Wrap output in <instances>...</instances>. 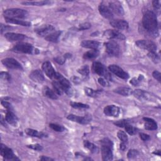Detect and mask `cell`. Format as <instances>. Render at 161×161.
Masks as SVG:
<instances>
[{"mask_svg":"<svg viewBox=\"0 0 161 161\" xmlns=\"http://www.w3.org/2000/svg\"><path fill=\"white\" fill-rule=\"evenodd\" d=\"M142 24L144 29L153 37L158 36V24L156 15L151 11H147L142 18Z\"/></svg>","mask_w":161,"mask_h":161,"instance_id":"1","label":"cell"},{"mask_svg":"<svg viewBox=\"0 0 161 161\" xmlns=\"http://www.w3.org/2000/svg\"><path fill=\"white\" fill-rule=\"evenodd\" d=\"M12 51L17 53H24L29 54H37L39 53L38 49L34 48L32 45L28 43H20L15 45Z\"/></svg>","mask_w":161,"mask_h":161,"instance_id":"2","label":"cell"},{"mask_svg":"<svg viewBox=\"0 0 161 161\" xmlns=\"http://www.w3.org/2000/svg\"><path fill=\"white\" fill-rule=\"evenodd\" d=\"M3 15L5 18H25L27 17L28 12L26 10L22 9L11 8L5 10L3 12Z\"/></svg>","mask_w":161,"mask_h":161,"instance_id":"3","label":"cell"},{"mask_svg":"<svg viewBox=\"0 0 161 161\" xmlns=\"http://www.w3.org/2000/svg\"><path fill=\"white\" fill-rule=\"evenodd\" d=\"M93 70L95 73H96L99 75L103 76L106 79L110 80H112V75L108 72V70H107L105 65L102 64L101 62H94L93 64Z\"/></svg>","mask_w":161,"mask_h":161,"instance_id":"4","label":"cell"},{"mask_svg":"<svg viewBox=\"0 0 161 161\" xmlns=\"http://www.w3.org/2000/svg\"><path fill=\"white\" fill-rule=\"evenodd\" d=\"M57 80V81L60 84V85L62 86V87L64 89V93H65L67 95L70 96L72 93V91L70 87V84L69 80L65 79L62 74H60V73L57 72L55 79Z\"/></svg>","mask_w":161,"mask_h":161,"instance_id":"5","label":"cell"},{"mask_svg":"<svg viewBox=\"0 0 161 161\" xmlns=\"http://www.w3.org/2000/svg\"><path fill=\"white\" fill-rule=\"evenodd\" d=\"M136 45L142 49L147 50L148 52H155L157 49L156 44L151 40H139L135 42Z\"/></svg>","mask_w":161,"mask_h":161,"instance_id":"6","label":"cell"},{"mask_svg":"<svg viewBox=\"0 0 161 161\" xmlns=\"http://www.w3.org/2000/svg\"><path fill=\"white\" fill-rule=\"evenodd\" d=\"M106 52L112 56H119L120 54V49L119 45L115 41L111 40L105 43Z\"/></svg>","mask_w":161,"mask_h":161,"instance_id":"7","label":"cell"},{"mask_svg":"<svg viewBox=\"0 0 161 161\" xmlns=\"http://www.w3.org/2000/svg\"><path fill=\"white\" fill-rule=\"evenodd\" d=\"M0 153H1L2 156L5 159V160H19L16 155L14 154L13 150L7 147V146L4 145L3 144H1V148H0Z\"/></svg>","mask_w":161,"mask_h":161,"instance_id":"8","label":"cell"},{"mask_svg":"<svg viewBox=\"0 0 161 161\" xmlns=\"http://www.w3.org/2000/svg\"><path fill=\"white\" fill-rule=\"evenodd\" d=\"M67 118L70 121H72L80 124H83V125L88 124L91 120V117L90 115H87L83 117H79V116L71 114L68 115Z\"/></svg>","mask_w":161,"mask_h":161,"instance_id":"9","label":"cell"},{"mask_svg":"<svg viewBox=\"0 0 161 161\" xmlns=\"http://www.w3.org/2000/svg\"><path fill=\"white\" fill-rule=\"evenodd\" d=\"M109 70L110 72H113L114 74L117 75L118 77L123 79H127L129 78V75L127 72L123 70V69L120 67L118 65H110L108 67Z\"/></svg>","mask_w":161,"mask_h":161,"instance_id":"10","label":"cell"},{"mask_svg":"<svg viewBox=\"0 0 161 161\" xmlns=\"http://www.w3.org/2000/svg\"><path fill=\"white\" fill-rule=\"evenodd\" d=\"M42 69L44 70V72L45 73V74L50 79H55L56 75L57 72H55V69H54V67H52L51 63L49 61L45 62L43 64H42Z\"/></svg>","mask_w":161,"mask_h":161,"instance_id":"11","label":"cell"},{"mask_svg":"<svg viewBox=\"0 0 161 161\" xmlns=\"http://www.w3.org/2000/svg\"><path fill=\"white\" fill-rule=\"evenodd\" d=\"M2 63L4 65L9 69L22 70L23 67L22 65L16 60L13 58H7L2 60Z\"/></svg>","mask_w":161,"mask_h":161,"instance_id":"12","label":"cell"},{"mask_svg":"<svg viewBox=\"0 0 161 161\" xmlns=\"http://www.w3.org/2000/svg\"><path fill=\"white\" fill-rule=\"evenodd\" d=\"M104 36L108 39H118V40H125V35L118 30H107L104 32Z\"/></svg>","mask_w":161,"mask_h":161,"instance_id":"13","label":"cell"},{"mask_svg":"<svg viewBox=\"0 0 161 161\" xmlns=\"http://www.w3.org/2000/svg\"><path fill=\"white\" fill-rule=\"evenodd\" d=\"M109 8L112 13H114L118 16H123L124 15L123 8L118 2H111L109 3Z\"/></svg>","mask_w":161,"mask_h":161,"instance_id":"14","label":"cell"},{"mask_svg":"<svg viewBox=\"0 0 161 161\" xmlns=\"http://www.w3.org/2000/svg\"><path fill=\"white\" fill-rule=\"evenodd\" d=\"M54 27L52 25H44V27H42L40 28H39V29L35 30V32L39 35L45 37L50 34L54 32Z\"/></svg>","mask_w":161,"mask_h":161,"instance_id":"15","label":"cell"},{"mask_svg":"<svg viewBox=\"0 0 161 161\" xmlns=\"http://www.w3.org/2000/svg\"><path fill=\"white\" fill-rule=\"evenodd\" d=\"M99 12L104 18L107 19H112L113 17V14L109 8L108 6L105 5L103 3H101L98 7Z\"/></svg>","mask_w":161,"mask_h":161,"instance_id":"16","label":"cell"},{"mask_svg":"<svg viewBox=\"0 0 161 161\" xmlns=\"http://www.w3.org/2000/svg\"><path fill=\"white\" fill-rule=\"evenodd\" d=\"M120 108L115 105H108L104 108V113L108 117H117L120 114Z\"/></svg>","mask_w":161,"mask_h":161,"instance_id":"17","label":"cell"},{"mask_svg":"<svg viewBox=\"0 0 161 161\" xmlns=\"http://www.w3.org/2000/svg\"><path fill=\"white\" fill-rule=\"evenodd\" d=\"M30 78L34 82L38 83H43L45 80L42 72L39 69L32 71L30 74Z\"/></svg>","mask_w":161,"mask_h":161,"instance_id":"18","label":"cell"},{"mask_svg":"<svg viewBox=\"0 0 161 161\" xmlns=\"http://www.w3.org/2000/svg\"><path fill=\"white\" fill-rule=\"evenodd\" d=\"M101 154H102V158L105 161L112 160H113V152H112V148L102 145L101 147Z\"/></svg>","mask_w":161,"mask_h":161,"instance_id":"19","label":"cell"},{"mask_svg":"<svg viewBox=\"0 0 161 161\" xmlns=\"http://www.w3.org/2000/svg\"><path fill=\"white\" fill-rule=\"evenodd\" d=\"M110 25L118 30H127L128 28V23L123 20H112Z\"/></svg>","mask_w":161,"mask_h":161,"instance_id":"20","label":"cell"},{"mask_svg":"<svg viewBox=\"0 0 161 161\" xmlns=\"http://www.w3.org/2000/svg\"><path fill=\"white\" fill-rule=\"evenodd\" d=\"M5 37L9 41L15 42V41H21L24 40L26 38V36L21 34L9 32V33L5 34Z\"/></svg>","mask_w":161,"mask_h":161,"instance_id":"21","label":"cell"},{"mask_svg":"<svg viewBox=\"0 0 161 161\" xmlns=\"http://www.w3.org/2000/svg\"><path fill=\"white\" fill-rule=\"evenodd\" d=\"M83 47L90 49L91 50H96L100 46V43L95 40H84L80 44Z\"/></svg>","mask_w":161,"mask_h":161,"instance_id":"22","label":"cell"},{"mask_svg":"<svg viewBox=\"0 0 161 161\" xmlns=\"http://www.w3.org/2000/svg\"><path fill=\"white\" fill-rule=\"evenodd\" d=\"M145 122V128L148 130H155L157 129V124L156 122L150 118H143Z\"/></svg>","mask_w":161,"mask_h":161,"instance_id":"23","label":"cell"},{"mask_svg":"<svg viewBox=\"0 0 161 161\" xmlns=\"http://www.w3.org/2000/svg\"><path fill=\"white\" fill-rule=\"evenodd\" d=\"M134 96L140 101H146L149 98V95L147 92L142 90H136L133 92Z\"/></svg>","mask_w":161,"mask_h":161,"instance_id":"24","label":"cell"},{"mask_svg":"<svg viewBox=\"0 0 161 161\" xmlns=\"http://www.w3.org/2000/svg\"><path fill=\"white\" fill-rule=\"evenodd\" d=\"M6 121L10 125L15 126L17 124L18 118L12 111H8L6 114Z\"/></svg>","mask_w":161,"mask_h":161,"instance_id":"25","label":"cell"},{"mask_svg":"<svg viewBox=\"0 0 161 161\" xmlns=\"http://www.w3.org/2000/svg\"><path fill=\"white\" fill-rule=\"evenodd\" d=\"M114 92L116 93H118L119 95L125 96H128L133 94V90L130 88H127V87H121V88H118L114 90Z\"/></svg>","mask_w":161,"mask_h":161,"instance_id":"26","label":"cell"},{"mask_svg":"<svg viewBox=\"0 0 161 161\" xmlns=\"http://www.w3.org/2000/svg\"><path fill=\"white\" fill-rule=\"evenodd\" d=\"M43 93H44L45 96H47V97H48V98H49L50 99L57 100L58 98L57 93L55 91H54L52 90H50L47 86H45L44 88V89H43Z\"/></svg>","mask_w":161,"mask_h":161,"instance_id":"27","label":"cell"},{"mask_svg":"<svg viewBox=\"0 0 161 161\" xmlns=\"http://www.w3.org/2000/svg\"><path fill=\"white\" fill-rule=\"evenodd\" d=\"M61 32L60 31H56L54 32L49 35H48L47 37H45V39L47 41L52 42H57L59 40V37L60 36Z\"/></svg>","mask_w":161,"mask_h":161,"instance_id":"28","label":"cell"},{"mask_svg":"<svg viewBox=\"0 0 161 161\" xmlns=\"http://www.w3.org/2000/svg\"><path fill=\"white\" fill-rule=\"evenodd\" d=\"M6 22L9 23H13V24H16V25H19L24 27H30L31 26V23L27 22V21H23V20H17V19H10V18H5Z\"/></svg>","mask_w":161,"mask_h":161,"instance_id":"29","label":"cell"},{"mask_svg":"<svg viewBox=\"0 0 161 161\" xmlns=\"http://www.w3.org/2000/svg\"><path fill=\"white\" fill-rule=\"evenodd\" d=\"M25 133L31 137H37V138H42L45 137V134L42 133V132H39L37 130L31 129V128H27L25 130Z\"/></svg>","mask_w":161,"mask_h":161,"instance_id":"30","label":"cell"},{"mask_svg":"<svg viewBox=\"0 0 161 161\" xmlns=\"http://www.w3.org/2000/svg\"><path fill=\"white\" fill-rule=\"evenodd\" d=\"M99 51L98 49L96 50H91L87 52H86L84 55L83 58L86 60H91L96 58L99 55Z\"/></svg>","mask_w":161,"mask_h":161,"instance_id":"31","label":"cell"},{"mask_svg":"<svg viewBox=\"0 0 161 161\" xmlns=\"http://www.w3.org/2000/svg\"><path fill=\"white\" fill-rule=\"evenodd\" d=\"M52 86H53L54 91L57 93V95L61 96L64 94V89L57 80H54L52 82Z\"/></svg>","mask_w":161,"mask_h":161,"instance_id":"32","label":"cell"},{"mask_svg":"<svg viewBox=\"0 0 161 161\" xmlns=\"http://www.w3.org/2000/svg\"><path fill=\"white\" fill-rule=\"evenodd\" d=\"M52 2L50 1H41V2H24L23 4L26 5H33V6H44L52 3Z\"/></svg>","mask_w":161,"mask_h":161,"instance_id":"33","label":"cell"},{"mask_svg":"<svg viewBox=\"0 0 161 161\" xmlns=\"http://www.w3.org/2000/svg\"><path fill=\"white\" fill-rule=\"evenodd\" d=\"M83 143H84L85 147L86 148H88L92 153H96L98 151V147L95 144H93V143L90 142L88 140H85Z\"/></svg>","mask_w":161,"mask_h":161,"instance_id":"34","label":"cell"},{"mask_svg":"<svg viewBox=\"0 0 161 161\" xmlns=\"http://www.w3.org/2000/svg\"><path fill=\"white\" fill-rule=\"evenodd\" d=\"M85 91L86 95L90 97H96L100 93V90L95 91V90L89 88H85Z\"/></svg>","mask_w":161,"mask_h":161,"instance_id":"35","label":"cell"},{"mask_svg":"<svg viewBox=\"0 0 161 161\" xmlns=\"http://www.w3.org/2000/svg\"><path fill=\"white\" fill-rule=\"evenodd\" d=\"M77 72L80 74L81 75H83V76H88L89 73H90V69H89V67L86 65H84L83 67H81L80 68H79L78 70H77Z\"/></svg>","mask_w":161,"mask_h":161,"instance_id":"36","label":"cell"},{"mask_svg":"<svg viewBox=\"0 0 161 161\" xmlns=\"http://www.w3.org/2000/svg\"><path fill=\"white\" fill-rule=\"evenodd\" d=\"M125 128L126 132H127L128 134H130V135H135V134L137 133V129L136 128H135L134 127H133L132 125H130L129 123H128V124L125 127Z\"/></svg>","mask_w":161,"mask_h":161,"instance_id":"37","label":"cell"},{"mask_svg":"<svg viewBox=\"0 0 161 161\" xmlns=\"http://www.w3.org/2000/svg\"><path fill=\"white\" fill-rule=\"evenodd\" d=\"M70 106L76 109H81V108H88L89 106L86 104L80 103H77V102H71L70 103Z\"/></svg>","mask_w":161,"mask_h":161,"instance_id":"38","label":"cell"},{"mask_svg":"<svg viewBox=\"0 0 161 161\" xmlns=\"http://www.w3.org/2000/svg\"><path fill=\"white\" fill-rule=\"evenodd\" d=\"M117 136H118V138L121 140L122 142L128 143V136L125 133V132H124L123 131H119L117 133Z\"/></svg>","mask_w":161,"mask_h":161,"instance_id":"39","label":"cell"},{"mask_svg":"<svg viewBox=\"0 0 161 161\" xmlns=\"http://www.w3.org/2000/svg\"><path fill=\"white\" fill-rule=\"evenodd\" d=\"M49 127L52 129L54 130V131H56V132H64L65 130V128L62 126V125H58V124H55V123H50L49 125Z\"/></svg>","mask_w":161,"mask_h":161,"instance_id":"40","label":"cell"},{"mask_svg":"<svg viewBox=\"0 0 161 161\" xmlns=\"http://www.w3.org/2000/svg\"><path fill=\"white\" fill-rule=\"evenodd\" d=\"M148 56L155 63H158L159 62V56L155 52H149L148 54Z\"/></svg>","mask_w":161,"mask_h":161,"instance_id":"41","label":"cell"},{"mask_svg":"<svg viewBox=\"0 0 161 161\" xmlns=\"http://www.w3.org/2000/svg\"><path fill=\"white\" fill-rule=\"evenodd\" d=\"M143 79V75H139V76H138V78H135V77H134V78H133L132 80H131V81H130V83L132 85H133V86H137L138 84H139V83L141 81V80H142Z\"/></svg>","mask_w":161,"mask_h":161,"instance_id":"42","label":"cell"},{"mask_svg":"<svg viewBox=\"0 0 161 161\" xmlns=\"http://www.w3.org/2000/svg\"><path fill=\"white\" fill-rule=\"evenodd\" d=\"M138 152L137 150L135 149H132L130 150L127 153V157L128 158H133L136 157L138 155Z\"/></svg>","mask_w":161,"mask_h":161,"instance_id":"43","label":"cell"},{"mask_svg":"<svg viewBox=\"0 0 161 161\" xmlns=\"http://www.w3.org/2000/svg\"><path fill=\"white\" fill-rule=\"evenodd\" d=\"M98 83L100 85L104 87H108L110 86V83H108V80L103 77H100L98 79Z\"/></svg>","mask_w":161,"mask_h":161,"instance_id":"44","label":"cell"},{"mask_svg":"<svg viewBox=\"0 0 161 161\" xmlns=\"http://www.w3.org/2000/svg\"><path fill=\"white\" fill-rule=\"evenodd\" d=\"M0 77L5 80H10L11 79L10 75L7 72H2L0 73Z\"/></svg>","mask_w":161,"mask_h":161,"instance_id":"45","label":"cell"},{"mask_svg":"<svg viewBox=\"0 0 161 161\" xmlns=\"http://www.w3.org/2000/svg\"><path fill=\"white\" fill-rule=\"evenodd\" d=\"M27 147L34 150H37V151H41L43 149L42 146L40 145V144H31V145H27Z\"/></svg>","mask_w":161,"mask_h":161,"instance_id":"46","label":"cell"},{"mask_svg":"<svg viewBox=\"0 0 161 161\" xmlns=\"http://www.w3.org/2000/svg\"><path fill=\"white\" fill-rule=\"evenodd\" d=\"M101 143L102 145H105V146H108V147L113 148V143L108 138H104L103 140H102L101 141Z\"/></svg>","mask_w":161,"mask_h":161,"instance_id":"47","label":"cell"},{"mask_svg":"<svg viewBox=\"0 0 161 161\" xmlns=\"http://www.w3.org/2000/svg\"><path fill=\"white\" fill-rule=\"evenodd\" d=\"M91 27V25L90 23H83L79 25V29L80 30H88L90 29Z\"/></svg>","mask_w":161,"mask_h":161,"instance_id":"48","label":"cell"},{"mask_svg":"<svg viewBox=\"0 0 161 161\" xmlns=\"http://www.w3.org/2000/svg\"><path fill=\"white\" fill-rule=\"evenodd\" d=\"M128 123H129L127 120H119V121L114 123L115 125H116L117 126H118L119 127H125Z\"/></svg>","mask_w":161,"mask_h":161,"instance_id":"49","label":"cell"},{"mask_svg":"<svg viewBox=\"0 0 161 161\" xmlns=\"http://www.w3.org/2000/svg\"><path fill=\"white\" fill-rule=\"evenodd\" d=\"M2 105L8 111H12V110H13L12 106V105H11L10 103H8V102H7V101H2Z\"/></svg>","mask_w":161,"mask_h":161,"instance_id":"50","label":"cell"},{"mask_svg":"<svg viewBox=\"0 0 161 161\" xmlns=\"http://www.w3.org/2000/svg\"><path fill=\"white\" fill-rule=\"evenodd\" d=\"M152 75L153 77L156 79L157 80L158 82H160L161 81V74L157 71V70H155L152 73Z\"/></svg>","mask_w":161,"mask_h":161,"instance_id":"51","label":"cell"},{"mask_svg":"<svg viewBox=\"0 0 161 161\" xmlns=\"http://www.w3.org/2000/svg\"><path fill=\"white\" fill-rule=\"evenodd\" d=\"M55 61L57 62L59 64H60V65H62L64 64V62H65V57L64 56V57H57L56 58L54 59Z\"/></svg>","mask_w":161,"mask_h":161,"instance_id":"52","label":"cell"},{"mask_svg":"<svg viewBox=\"0 0 161 161\" xmlns=\"http://www.w3.org/2000/svg\"><path fill=\"white\" fill-rule=\"evenodd\" d=\"M152 5L155 10H160V1H156V0L153 1Z\"/></svg>","mask_w":161,"mask_h":161,"instance_id":"53","label":"cell"},{"mask_svg":"<svg viewBox=\"0 0 161 161\" xmlns=\"http://www.w3.org/2000/svg\"><path fill=\"white\" fill-rule=\"evenodd\" d=\"M140 137L143 141H147V140L150 139V136L148 135L143 133H140Z\"/></svg>","mask_w":161,"mask_h":161,"instance_id":"54","label":"cell"},{"mask_svg":"<svg viewBox=\"0 0 161 161\" xmlns=\"http://www.w3.org/2000/svg\"><path fill=\"white\" fill-rule=\"evenodd\" d=\"M72 82H74L75 84H79L80 83V79L75 76H74L72 77Z\"/></svg>","mask_w":161,"mask_h":161,"instance_id":"55","label":"cell"},{"mask_svg":"<svg viewBox=\"0 0 161 161\" xmlns=\"http://www.w3.org/2000/svg\"><path fill=\"white\" fill-rule=\"evenodd\" d=\"M120 148L122 150L124 151L127 149V143H123V142H122L120 145Z\"/></svg>","mask_w":161,"mask_h":161,"instance_id":"56","label":"cell"},{"mask_svg":"<svg viewBox=\"0 0 161 161\" xmlns=\"http://www.w3.org/2000/svg\"><path fill=\"white\" fill-rule=\"evenodd\" d=\"M40 160H45V161L54 160L53 158H50V157H45V156H42V157L40 158Z\"/></svg>","mask_w":161,"mask_h":161,"instance_id":"57","label":"cell"},{"mask_svg":"<svg viewBox=\"0 0 161 161\" xmlns=\"http://www.w3.org/2000/svg\"><path fill=\"white\" fill-rule=\"evenodd\" d=\"M153 153L155 155H158V156H160V150H157V152H153Z\"/></svg>","mask_w":161,"mask_h":161,"instance_id":"58","label":"cell"},{"mask_svg":"<svg viewBox=\"0 0 161 161\" xmlns=\"http://www.w3.org/2000/svg\"><path fill=\"white\" fill-rule=\"evenodd\" d=\"M85 160H92V158H85Z\"/></svg>","mask_w":161,"mask_h":161,"instance_id":"59","label":"cell"}]
</instances>
